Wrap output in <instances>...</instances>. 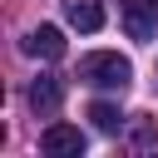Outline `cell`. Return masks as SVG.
Here are the masks:
<instances>
[{
	"label": "cell",
	"mask_w": 158,
	"mask_h": 158,
	"mask_svg": "<svg viewBox=\"0 0 158 158\" xmlns=\"http://www.w3.org/2000/svg\"><path fill=\"white\" fill-rule=\"evenodd\" d=\"M25 54H35V59H59V54H64V35H59L54 25H35V30L25 35Z\"/></svg>",
	"instance_id": "obj_3"
},
{
	"label": "cell",
	"mask_w": 158,
	"mask_h": 158,
	"mask_svg": "<svg viewBox=\"0 0 158 158\" xmlns=\"http://www.w3.org/2000/svg\"><path fill=\"white\" fill-rule=\"evenodd\" d=\"M128 143H133V153H158V118H153V114H138Z\"/></svg>",
	"instance_id": "obj_7"
},
{
	"label": "cell",
	"mask_w": 158,
	"mask_h": 158,
	"mask_svg": "<svg viewBox=\"0 0 158 158\" xmlns=\"http://www.w3.org/2000/svg\"><path fill=\"white\" fill-rule=\"evenodd\" d=\"M59 104H64V84H59L54 74H40V79L30 84V109H35V114H54Z\"/></svg>",
	"instance_id": "obj_5"
},
{
	"label": "cell",
	"mask_w": 158,
	"mask_h": 158,
	"mask_svg": "<svg viewBox=\"0 0 158 158\" xmlns=\"http://www.w3.org/2000/svg\"><path fill=\"white\" fill-rule=\"evenodd\" d=\"M118 15H123L128 40H143V44H148V40L158 35V0H123Z\"/></svg>",
	"instance_id": "obj_2"
},
{
	"label": "cell",
	"mask_w": 158,
	"mask_h": 158,
	"mask_svg": "<svg viewBox=\"0 0 158 158\" xmlns=\"http://www.w3.org/2000/svg\"><path fill=\"white\" fill-rule=\"evenodd\" d=\"M40 148H44V153H84V133H79L74 123H49V128L40 133Z\"/></svg>",
	"instance_id": "obj_4"
},
{
	"label": "cell",
	"mask_w": 158,
	"mask_h": 158,
	"mask_svg": "<svg viewBox=\"0 0 158 158\" xmlns=\"http://www.w3.org/2000/svg\"><path fill=\"white\" fill-rule=\"evenodd\" d=\"M79 79L94 84V89H128L133 64H128L118 49H89V54L79 59Z\"/></svg>",
	"instance_id": "obj_1"
},
{
	"label": "cell",
	"mask_w": 158,
	"mask_h": 158,
	"mask_svg": "<svg viewBox=\"0 0 158 158\" xmlns=\"http://www.w3.org/2000/svg\"><path fill=\"white\" fill-rule=\"evenodd\" d=\"M64 20H69L74 30L94 35V30L104 25V5H99V0H64Z\"/></svg>",
	"instance_id": "obj_6"
},
{
	"label": "cell",
	"mask_w": 158,
	"mask_h": 158,
	"mask_svg": "<svg viewBox=\"0 0 158 158\" xmlns=\"http://www.w3.org/2000/svg\"><path fill=\"white\" fill-rule=\"evenodd\" d=\"M89 118H94V128H99V133H118V128H123L118 104H104V99H99V104H89Z\"/></svg>",
	"instance_id": "obj_8"
}]
</instances>
